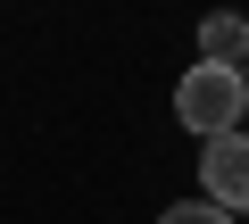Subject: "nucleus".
<instances>
[{
    "label": "nucleus",
    "mask_w": 249,
    "mask_h": 224,
    "mask_svg": "<svg viewBox=\"0 0 249 224\" xmlns=\"http://www.w3.org/2000/svg\"><path fill=\"white\" fill-rule=\"evenodd\" d=\"M158 224H232V207H216V199H183V207H166Z\"/></svg>",
    "instance_id": "nucleus-4"
},
{
    "label": "nucleus",
    "mask_w": 249,
    "mask_h": 224,
    "mask_svg": "<svg viewBox=\"0 0 249 224\" xmlns=\"http://www.w3.org/2000/svg\"><path fill=\"white\" fill-rule=\"evenodd\" d=\"M199 58L241 67V58H249V25H241V17H208V25H199Z\"/></svg>",
    "instance_id": "nucleus-3"
},
{
    "label": "nucleus",
    "mask_w": 249,
    "mask_h": 224,
    "mask_svg": "<svg viewBox=\"0 0 249 224\" xmlns=\"http://www.w3.org/2000/svg\"><path fill=\"white\" fill-rule=\"evenodd\" d=\"M241 100H249V58H241Z\"/></svg>",
    "instance_id": "nucleus-5"
},
{
    "label": "nucleus",
    "mask_w": 249,
    "mask_h": 224,
    "mask_svg": "<svg viewBox=\"0 0 249 224\" xmlns=\"http://www.w3.org/2000/svg\"><path fill=\"white\" fill-rule=\"evenodd\" d=\"M199 191L232 216H249V133H216L208 158H199Z\"/></svg>",
    "instance_id": "nucleus-2"
},
{
    "label": "nucleus",
    "mask_w": 249,
    "mask_h": 224,
    "mask_svg": "<svg viewBox=\"0 0 249 224\" xmlns=\"http://www.w3.org/2000/svg\"><path fill=\"white\" fill-rule=\"evenodd\" d=\"M241 108H249V100H241V67H216V58H199V67L175 83V117H183L191 133H208V141L241 125Z\"/></svg>",
    "instance_id": "nucleus-1"
}]
</instances>
